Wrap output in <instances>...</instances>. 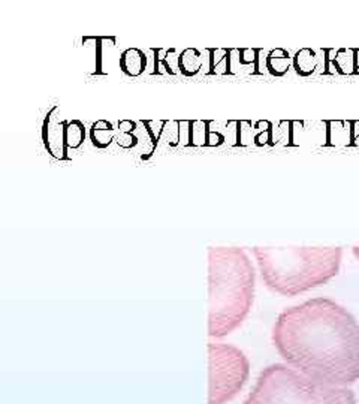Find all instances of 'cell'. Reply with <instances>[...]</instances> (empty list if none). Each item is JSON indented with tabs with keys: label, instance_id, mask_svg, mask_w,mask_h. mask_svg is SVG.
Here are the masks:
<instances>
[{
	"label": "cell",
	"instance_id": "3957f363",
	"mask_svg": "<svg viewBox=\"0 0 359 404\" xmlns=\"http://www.w3.org/2000/svg\"><path fill=\"white\" fill-rule=\"evenodd\" d=\"M268 289L295 297L322 286L340 271L342 247H253Z\"/></svg>",
	"mask_w": 359,
	"mask_h": 404
},
{
	"label": "cell",
	"instance_id": "6da1fadb",
	"mask_svg": "<svg viewBox=\"0 0 359 404\" xmlns=\"http://www.w3.org/2000/svg\"><path fill=\"white\" fill-rule=\"evenodd\" d=\"M273 343L305 376L347 387L359 380V322L329 298H312L278 315Z\"/></svg>",
	"mask_w": 359,
	"mask_h": 404
},
{
	"label": "cell",
	"instance_id": "ffe728a7",
	"mask_svg": "<svg viewBox=\"0 0 359 404\" xmlns=\"http://www.w3.org/2000/svg\"><path fill=\"white\" fill-rule=\"evenodd\" d=\"M255 134H256V127L252 120H238L237 147L253 146Z\"/></svg>",
	"mask_w": 359,
	"mask_h": 404
},
{
	"label": "cell",
	"instance_id": "4fadbf2b",
	"mask_svg": "<svg viewBox=\"0 0 359 404\" xmlns=\"http://www.w3.org/2000/svg\"><path fill=\"white\" fill-rule=\"evenodd\" d=\"M208 69L207 75H232L231 60L232 48H207Z\"/></svg>",
	"mask_w": 359,
	"mask_h": 404
},
{
	"label": "cell",
	"instance_id": "7a4b0ae2",
	"mask_svg": "<svg viewBox=\"0 0 359 404\" xmlns=\"http://www.w3.org/2000/svg\"><path fill=\"white\" fill-rule=\"evenodd\" d=\"M256 272L243 247L208 249V336L235 331L253 306Z\"/></svg>",
	"mask_w": 359,
	"mask_h": 404
},
{
	"label": "cell",
	"instance_id": "30bf717a",
	"mask_svg": "<svg viewBox=\"0 0 359 404\" xmlns=\"http://www.w3.org/2000/svg\"><path fill=\"white\" fill-rule=\"evenodd\" d=\"M325 147H352V120H325Z\"/></svg>",
	"mask_w": 359,
	"mask_h": 404
},
{
	"label": "cell",
	"instance_id": "484cf974",
	"mask_svg": "<svg viewBox=\"0 0 359 404\" xmlns=\"http://www.w3.org/2000/svg\"><path fill=\"white\" fill-rule=\"evenodd\" d=\"M353 49H355V74L359 75V48Z\"/></svg>",
	"mask_w": 359,
	"mask_h": 404
},
{
	"label": "cell",
	"instance_id": "8fae6325",
	"mask_svg": "<svg viewBox=\"0 0 359 404\" xmlns=\"http://www.w3.org/2000/svg\"><path fill=\"white\" fill-rule=\"evenodd\" d=\"M150 53H153V70L152 75H177L180 54L175 48H150Z\"/></svg>",
	"mask_w": 359,
	"mask_h": 404
},
{
	"label": "cell",
	"instance_id": "9a60e30c",
	"mask_svg": "<svg viewBox=\"0 0 359 404\" xmlns=\"http://www.w3.org/2000/svg\"><path fill=\"white\" fill-rule=\"evenodd\" d=\"M204 66V57L202 53L199 52L198 48H184L182 53H180V60H178V70L180 74L184 77H195Z\"/></svg>",
	"mask_w": 359,
	"mask_h": 404
},
{
	"label": "cell",
	"instance_id": "4316f807",
	"mask_svg": "<svg viewBox=\"0 0 359 404\" xmlns=\"http://www.w3.org/2000/svg\"><path fill=\"white\" fill-rule=\"evenodd\" d=\"M352 251H353V255H355V258L359 261V246H355L353 249H352Z\"/></svg>",
	"mask_w": 359,
	"mask_h": 404
},
{
	"label": "cell",
	"instance_id": "8992f818",
	"mask_svg": "<svg viewBox=\"0 0 359 404\" xmlns=\"http://www.w3.org/2000/svg\"><path fill=\"white\" fill-rule=\"evenodd\" d=\"M69 120L62 116V109L54 105L48 111L42 123V143L47 153L57 160H69L66 144V127Z\"/></svg>",
	"mask_w": 359,
	"mask_h": 404
},
{
	"label": "cell",
	"instance_id": "44dd1931",
	"mask_svg": "<svg viewBox=\"0 0 359 404\" xmlns=\"http://www.w3.org/2000/svg\"><path fill=\"white\" fill-rule=\"evenodd\" d=\"M115 141L122 148L132 150L141 143V138L138 135V130H135V132H118Z\"/></svg>",
	"mask_w": 359,
	"mask_h": 404
},
{
	"label": "cell",
	"instance_id": "d6986e66",
	"mask_svg": "<svg viewBox=\"0 0 359 404\" xmlns=\"http://www.w3.org/2000/svg\"><path fill=\"white\" fill-rule=\"evenodd\" d=\"M256 134L253 146L256 147H265V146H274V125L269 120H257L255 121Z\"/></svg>",
	"mask_w": 359,
	"mask_h": 404
},
{
	"label": "cell",
	"instance_id": "cb8c5ba5",
	"mask_svg": "<svg viewBox=\"0 0 359 404\" xmlns=\"http://www.w3.org/2000/svg\"><path fill=\"white\" fill-rule=\"evenodd\" d=\"M118 132H135V130H138V123L136 121H132V120H120L118 121Z\"/></svg>",
	"mask_w": 359,
	"mask_h": 404
},
{
	"label": "cell",
	"instance_id": "52a82bcc",
	"mask_svg": "<svg viewBox=\"0 0 359 404\" xmlns=\"http://www.w3.org/2000/svg\"><path fill=\"white\" fill-rule=\"evenodd\" d=\"M145 127L154 148L163 143L168 147L180 146V120H139Z\"/></svg>",
	"mask_w": 359,
	"mask_h": 404
},
{
	"label": "cell",
	"instance_id": "2e32d148",
	"mask_svg": "<svg viewBox=\"0 0 359 404\" xmlns=\"http://www.w3.org/2000/svg\"><path fill=\"white\" fill-rule=\"evenodd\" d=\"M292 57L283 48L271 49L265 56V69L269 74L274 77H283L287 74V70L291 69Z\"/></svg>",
	"mask_w": 359,
	"mask_h": 404
},
{
	"label": "cell",
	"instance_id": "ba28073f",
	"mask_svg": "<svg viewBox=\"0 0 359 404\" xmlns=\"http://www.w3.org/2000/svg\"><path fill=\"white\" fill-rule=\"evenodd\" d=\"M324 74L325 75H352L355 74V49L353 48H325L324 49Z\"/></svg>",
	"mask_w": 359,
	"mask_h": 404
},
{
	"label": "cell",
	"instance_id": "277c9868",
	"mask_svg": "<svg viewBox=\"0 0 359 404\" xmlns=\"http://www.w3.org/2000/svg\"><path fill=\"white\" fill-rule=\"evenodd\" d=\"M243 404H358L355 392L340 385L305 376L304 373L271 364L259 375Z\"/></svg>",
	"mask_w": 359,
	"mask_h": 404
},
{
	"label": "cell",
	"instance_id": "5b68a950",
	"mask_svg": "<svg viewBox=\"0 0 359 404\" xmlns=\"http://www.w3.org/2000/svg\"><path fill=\"white\" fill-rule=\"evenodd\" d=\"M250 362L243 350L226 343H208V404H225L243 389Z\"/></svg>",
	"mask_w": 359,
	"mask_h": 404
},
{
	"label": "cell",
	"instance_id": "5bb4252c",
	"mask_svg": "<svg viewBox=\"0 0 359 404\" xmlns=\"http://www.w3.org/2000/svg\"><path fill=\"white\" fill-rule=\"evenodd\" d=\"M117 138L115 129L111 121L108 120H96L95 123L90 126V141L96 148H108L113 144V141Z\"/></svg>",
	"mask_w": 359,
	"mask_h": 404
},
{
	"label": "cell",
	"instance_id": "d4e9b609",
	"mask_svg": "<svg viewBox=\"0 0 359 404\" xmlns=\"http://www.w3.org/2000/svg\"><path fill=\"white\" fill-rule=\"evenodd\" d=\"M352 147H359V120H352Z\"/></svg>",
	"mask_w": 359,
	"mask_h": 404
},
{
	"label": "cell",
	"instance_id": "9c48e42d",
	"mask_svg": "<svg viewBox=\"0 0 359 404\" xmlns=\"http://www.w3.org/2000/svg\"><path fill=\"white\" fill-rule=\"evenodd\" d=\"M214 120H192L191 147H221L226 143L222 129H213Z\"/></svg>",
	"mask_w": 359,
	"mask_h": 404
},
{
	"label": "cell",
	"instance_id": "ac0fdd59",
	"mask_svg": "<svg viewBox=\"0 0 359 404\" xmlns=\"http://www.w3.org/2000/svg\"><path fill=\"white\" fill-rule=\"evenodd\" d=\"M86 141V126L81 120H69L66 127V144L67 148L77 150L84 144Z\"/></svg>",
	"mask_w": 359,
	"mask_h": 404
},
{
	"label": "cell",
	"instance_id": "7c38bea8",
	"mask_svg": "<svg viewBox=\"0 0 359 404\" xmlns=\"http://www.w3.org/2000/svg\"><path fill=\"white\" fill-rule=\"evenodd\" d=\"M120 70L127 77H139L147 69V54L141 48L129 47L120 54Z\"/></svg>",
	"mask_w": 359,
	"mask_h": 404
},
{
	"label": "cell",
	"instance_id": "603a6c76",
	"mask_svg": "<svg viewBox=\"0 0 359 404\" xmlns=\"http://www.w3.org/2000/svg\"><path fill=\"white\" fill-rule=\"evenodd\" d=\"M225 137L226 143L232 147H237V135H238V120H228L225 125Z\"/></svg>",
	"mask_w": 359,
	"mask_h": 404
},
{
	"label": "cell",
	"instance_id": "7402d4cb",
	"mask_svg": "<svg viewBox=\"0 0 359 404\" xmlns=\"http://www.w3.org/2000/svg\"><path fill=\"white\" fill-rule=\"evenodd\" d=\"M191 125L192 120H180V146L191 147Z\"/></svg>",
	"mask_w": 359,
	"mask_h": 404
},
{
	"label": "cell",
	"instance_id": "e0dca14e",
	"mask_svg": "<svg viewBox=\"0 0 359 404\" xmlns=\"http://www.w3.org/2000/svg\"><path fill=\"white\" fill-rule=\"evenodd\" d=\"M292 65L295 72L301 77H310L314 74L319 65V57L314 49L312 48H301L298 49L295 56L292 57Z\"/></svg>",
	"mask_w": 359,
	"mask_h": 404
}]
</instances>
